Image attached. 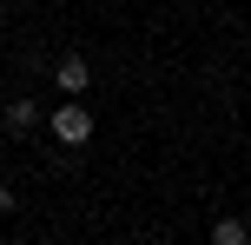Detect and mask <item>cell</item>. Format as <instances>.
<instances>
[{"mask_svg":"<svg viewBox=\"0 0 251 245\" xmlns=\"http://www.w3.org/2000/svg\"><path fill=\"white\" fill-rule=\"evenodd\" d=\"M47 126H53V139H60V146H86V139H93V106L66 93V106L47 119Z\"/></svg>","mask_w":251,"mask_h":245,"instance_id":"obj_1","label":"cell"},{"mask_svg":"<svg viewBox=\"0 0 251 245\" xmlns=\"http://www.w3.org/2000/svg\"><path fill=\"white\" fill-rule=\"evenodd\" d=\"M53 86H60V93H73V100H86V93H93V60L66 53V60L53 66Z\"/></svg>","mask_w":251,"mask_h":245,"instance_id":"obj_2","label":"cell"},{"mask_svg":"<svg viewBox=\"0 0 251 245\" xmlns=\"http://www.w3.org/2000/svg\"><path fill=\"white\" fill-rule=\"evenodd\" d=\"M0 126H7V133H33L40 126V100H7V106H0Z\"/></svg>","mask_w":251,"mask_h":245,"instance_id":"obj_3","label":"cell"},{"mask_svg":"<svg viewBox=\"0 0 251 245\" xmlns=\"http://www.w3.org/2000/svg\"><path fill=\"white\" fill-rule=\"evenodd\" d=\"M245 239H251L245 219H218V225H212V245H245Z\"/></svg>","mask_w":251,"mask_h":245,"instance_id":"obj_4","label":"cell"},{"mask_svg":"<svg viewBox=\"0 0 251 245\" xmlns=\"http://www.w3.org/2000/svg\"><path fill=\"white\" fill-rule=\"evenodd\" d=\"M13 206H20V199H13V192H7V186H0V212H13Z\"/></svg>","mask_w":251,"mask_h":245,"instance_id":"obj_5","label":"cell"}]
</instances>
